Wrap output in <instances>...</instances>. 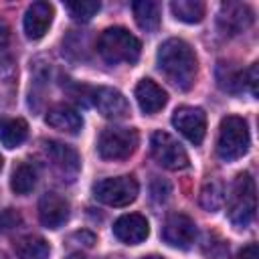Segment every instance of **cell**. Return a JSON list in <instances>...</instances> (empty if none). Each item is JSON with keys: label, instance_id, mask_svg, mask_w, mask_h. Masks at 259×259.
Listing matches in <instances>:
<instances>
[{"label": "cell", "instance_id": "obj_1", "mask_svg": "<svg viewBox=\"0 0 259 259\" xmlns=\"http://www.w3.org/2000/svg\"><path fill=\"white\" fill-rule=\"evenodd\" d=\"M158 67L164 77L178 89L188 91L194 85L198 73V61L194 51L182 38H168L158 49Z\"/></svg>", "mask_w": 259, "mask_h": 259}, {"label": "cell", "instance_id": "obj_2", "mask_svg": "<svg viewBox=\"0 0 259 259\" xmlns=\"http://www.w3.org/2000/svg\"><path fill=\"white\" fill-rule=\"evenodd\" d=\"M142 45L140 40L123 26H111L101 32L97 38V53L109 65H134L140 59Z\"/></svg>", "mask_w": 259, "mask_h": 259}, {"label": "cell", "instance_id": "obj_3", "mask_svg": "<svg viewBox=\"0 0 259 259\" xmlns=\"http://www.w3.org/2000/svg\"><path fill=\"white\" fill-rule=\"evenodd\" d=\"M257 208V196H255V180L249 172H241L229 194V219L237 229H245L251 225Z\"/></svg>", "mask_w": 259, "mask_h": 259}, {"label": "cell", "instance_id": "obj_4", "mask_svg": "<svg viewBox=\"0 0 259 259\" xmlns=\"http://www.w3.org/2000/svg\"><path fill=\"white\" fill-rule=\"evenodd\" d=\"M249 127L247 121L239 115H227L221 121L219 127V140H217V154L225 162L239 160L249 150Z\"/></svg>", "mask_w": 259, "mask_h": 259}, {"label": "cell", "instance_id": "obj_5", "mask_svg": "<svg viewBox=\"0 0 259 259\" xmlns=\"http://www.w3.org/2000/svg\"><path fill=\"white\" fill-rule=\"evenodd\" d=\"M138 148V132L134 127H105L99 136L97 150L103 160H125Z\"/></svg>", "mask_w": 259, "mask_h": 259}, {"label": "cell", "instance_id": "obj_6", "mask_svg": "<svg viewBox=\"0 0 259 259\" xmlns=\"http://www.w3.org/2000/svg\"><path fill=\"white\" fill-rule=\"evenodd\" d=\"M138 182L134 176L103 178L93 186V196L107 206H127L138 196Z\"/></svg>", "mask_w": 259, "mask_h": 259}, {"label": "cell", "instance_id": "obj_7", "mask_svg": "<svg viewBox=\"0 0 259 259\" xmlns=\"http://www.w3.org/2000/svg\"><path fill=\"white\" fill-rule=\"evenodd\" d=\"M150 150L154 160L168 170H184L188 166L186 150L166 132H154L150 138Z\"/></svg>", "mask_w": 259, "mask_h": 259}, {"label": "cell", "instance_id": "obj_8", "mask_svg": "<svg viewBox=\"0 0 259 259\" xmlns=\"http://www.w3.org/2000/svg\"><path fill=\"white\" fill-rule=\"evenodd\" d=\"M172 125L194 146H198L204 140L206 134V115L200 107L182 105L172 115Z\"/></svg>", "mask_w": 259, "mask_h": 259}, {"label": "cell", "instance_id": "obj_9", "mask_svg": "<svg viewBox=\"0 0 259 259\" xmlns=\"http://www.w3.org/2000/svg\"><path fill=\"white\" fill-rule=\"evenodd\" d=\"M45 152H47V158L49 162L53 164V168L67 180H73L79 170H81V160L77 156V152L67 146V144H61V142H55V140H49L45 144Z\"/></svg>", "mask_w": 259, "mask_h": 259}, {"label": "cell", "instance_id": "obj_10", "mask_svg": "<svg viewBox=\"0 0 259 259\" xmlns=\"http://www.w3.org/2000/svg\"><path fill=\"white\" fill-rule=\"evenodd\" d=\"M162 239L178 249H188L196 239V225L186 214H170L162 227Z\"/></svg>", "mask_w": 259, "mask_h": 259}, {"label": "cell", "instance_id": "obj_11", "mask_svg": "<svg viewBox=\"0 0 259 259\" xmlns=\"http://www.w3.org/2000/svg\"><path fill=\"white\" fill-rule=\"evenodd\" d=\"M253 24V10L243 2H225L219 10V28L225 34H239Z\"/></svg>", "mask_w": 259, "mask_h": 259}, {"label": "cell", "instance_id": "obj_12", "mask_svg": "<svg viewBox=\"0 0 259 259\" xmlns=\"http://www.w3.org/2000/svg\"><path fill=\"white\" fill-rule=\"evenodd\" d=\"M69 200L57 192H47L38 200V219L47 229H59L69 221Z\"/></svg>", "mask_w": 259, "mask_h": 259}, {"label": "cell", "instance_id": "obj_13", "mask_svg": "<svg viewBox=\"0 0 259 259\" xmlns=\"http://www.w3.org/2000/svg\"><path fill=\"white\" fill-rule=\"evenodd\" d=\"M91 97L97 111L107 119H123L130 113L127 99L123 97V93H119L113 87H97L93 89Z\"/></svg>", "mask_w": 259, "mask_h": 259}, {"label": "cell", "instance_id": "obj_14", "mask_svg": "<svg viewBox=\"0 0 259 259\" xmlns=\"http://www.w3.org/2000/svg\"><path fill=\"white\" fill-rule=\"evenodd\" d=\"M113 235L125 245H140L150 235V225L146 217L138 212H130V214L119 217L113 223Z\"/></svg>", "mask_w": 259, "mask_h": 259}, {"label": "cell", "instance_id": "obj_15", "mask_svg": "<svg viewBox=\"0 0 259 259\" xmlns=\"http://www.w3.org/2000/svg\"><path fill=\"white\" fill-rule=\"evenodd\" d=\"M51 22H53V6L49 2H32L24 12V32L32 40L45 36Z\"/></svg>", "mask_w": 259, "mask_h": 259}, {"label": "cell", "instance_id": "obj_16", "mask_svg": "<svg viewBox=\"0 0 259 259\" xmlns=\"http://www.w3.org/2000/svg\"><path fill=\"white\" fill-rule=\"evenodd\" d=\"M136 101H138V105H140V109H142L144 113L152 115V113H158V111L166 105L168 95H166V91H164L158 83H154L152 79H142V81L136 85Z\"/></svg>", "mask_w": 259, "mask_h": 259}, {"label": "cell", "instance_id": "obj_17", "mask_svg": "<svg viewBox=\"0 0 259 259\" xmlns=\"http://www.w3.org/2000/svg\"><path fill=\"white\" fill-rule=\"evenodd\" d=\"M47 123L59 132H67V134H77L83 127V117L81 113L67 105V103H59L55 107L49 109L47 113Z\"/></svg>", "mask_w": 259, "mask_h": 259}, {"label": "cell", "instance_id": "obj_18", "mask_svg": "<svg viewBox=\"0 0 259 259\" xmlns=\"http://www.w3.org/2000/svg\"><path fill=\"white\" fill-rule=\"evenodd\" d=\"M14 253L18 259H49L51 247L38 235H24L14 241Z\"/></svg>", "mask_w": 259, "mask_h": 259}, {"label": "cell", "instance_id": "obj_19", "mask_svg": "<svg viewBox=\"0 0 259 259\" xmlns=\"http://www.w3.org/2000/svg\"><path fill=\"white\" fill-rule=\"evenodd\" d=\"M28 136V123L22 117H2L0 119V142L6 148L20 146Z\"/></svg>", "mask_w": 259, "mask_h": 259}, {"label": "cell", "instance_id": "obj_20", "mask_svg": "<svg viewBox=\"0 0 259 259\" xmlns=\"http://www.w3.org/2000/svg\"><path fill=\"white\" fill-rule=\"evenodd\" d=\"M138 26L146 32H154L160 26V6L152 0H138L132 4Z\"/></svg>", "mask_w": 259, "mask_h": 259}, {"label": "cell", "instance_id": "obj_21", "mask_svg": "<svg viewBox=\"0 0 259 259\" xmlns=\"http://www.w3.org/2000/svg\"><path fill=\"white\" fill-rule=\"evenodd\" d=\"M36 178H38L36 166L30 164V162H20V164L12 170L10 188H12L16 194H28V192L36 186Z\"/></svg>", "mask_w": 259, "mask_h": 259}, {"label": "cell", "instance_id": "obj_22", "mask_svg": "<svg viewBox=\"0 0 259 259\" xmlns=\"http://www.w3.org/2000/svg\"><path fill=\"white\" fill-rule=\"evenodd\" d=\"M217 81H219V87L223 91H229V93H237L243 85H245V71L237 69L233 63H219L217 67Z\"/></svg>", "mask_w": 259, "mask_h": 259}, {"label": "cell", "instance_id": "obj_23", "mask_svg": "<svg viewBox=\"0 0 259 259\" xmlns=\"http://www.w3.org/2000/svg\"><path fill=\"white\" fill-rule=\"evenodd\" d=\"M170 10L178 20L194 24V22H200L204 16V2H200V0H174L170 4Z\"/></svg>", "mask_w": 259, "mask_h": 259}, {"label": "cell", "instance_id": "obj_24", "mask_svg": "<svg viewBox=\"0 0 259 259\" xmlns=\"http://www.w3.org/2000/svg\"><path fill=\"white\" fill-rule=\"evenodd\" d=\"M225 202V188L219 180L210 178L202 184V190H200V204L202 208H206L208 212H214L223 206Z\"/></svg>", "mask_w": 259, "mask_h": 259}, {"label": "cell", "instance_id": "obj_25", "mask_svg": "<svg viewBox=\"0 0 259 259\" xmlns=\"http://www.w3.org/2000/svg\"><path fill=\"white\" fill-rule=\"evenodd\" d=\"M101 4L95 2V0H81V2H67V10L71 12V16L75 20H81V22H87L91 20L97 12H99Z\"/></svg>", "mask_w": 259, "mask_h": 259}, {"label": "cell", "instance_id": "obj_26", "mask_svg": "<svg viewBox=\"0 0 259 259\" xmlns=\"http://www.w3.org/2000/svg\"><path fill=\"white\" fill-rule=\"evenodd\" d=\"M10 65H12L10 28L6 22H0V69H8Z\"/></svg>", "mask_w": 259, "mask_h": 259}, {"label": "cell", "instance_id": "obj_27", "mask_svg": "<svg viewBox=\"0 0 259 259\" xmlns=\"http://www.w3.org/2000/svg\"><path fill=\"white\" fill-rule=\"evenodd\" d=\"M20 223H22V217H20L18 210H14V208H4V210L0 212V235H6V233H10V231H14Z\"/></svg>", "mask_w": 259, "mask_h": 259}, {"label": "cell", "instance_id": "obj_28", "mask_svg": "<svg viewBox=\"0 0 259 259\" xmlns=\"http://www.w3.org/2000/svg\"><path fill=\"white\" fill-rule=\"evenodd\" d=\"M168 194H170V184L166 180H162V178H154V182H152V198L156 202H164L168 198Z\"/></svg>", "mask_w": 259, "mask_h": 259}, {"label": "cell", "instance_id": "obj_29", "mask_svg": "<svg viewBox=\"0 0 259 259\" xmlns=\"http://www.w3.org/2000/svg\"><path fill=\"white\" fill-rule=\"evenodd\" d=\"M257 81H259V67L257 63H253L249 71H245V83L249 85V91L253 97H257Z\"/></svg>", "mask_w": 259, "mask_h": 259}, {"label": "cell", "instance_id": "obj_30", "mask_svg": "<svg viewBox=\"0 0 259 259\" xmlns=\"http://www.w3.org/2000/svg\"><path fill=\"white\" fill-rule=\"evenodd\" d=\"M239 259H259V247H257V243H249L247 247H243L241 253H239Z\"/></svg>", "mask_w": 259, "mask_h": 259}, {"label": "cell", "instance_id": "obj_31", "mask_svg": "<svg viewBox=\"0 0 259 259\" xmlns=\"http://www.w3.org/2000/svg\"><path fill=\"white\" fill-rule=\"evenodd\" d=\"M67 259H95V257H87V255H81V253H71Z\"/></svg>", "mask_w": 259, "mask_h": 259}, {"label": "cell", "instance_id": "obj_32", "mask_svg": "<svg viewBox=\"0 0 259 259\" xmlns=\"http://www.w3.org/2000/svg\"><path fill=\"white\" fill-rule=\"evenodd\" d=\"M144 259H164V257H160V255H150V257H144Z\"/></svg>", "mask_w": 259, "mask_h": 259}, {"label": "cell", "instance_id": "obj_33", "mask_svg": "<svg viewBox=\"0 0 259 259\" xmlns=\"http://www.w3.org/2000/svg\"><path fill=\"white\" fill-rule=\"evenodd\" d=\"M0 168H2V158H0Z\"/></svg>", "mask_w": 259, "mask_h": 259}]
</instances>
